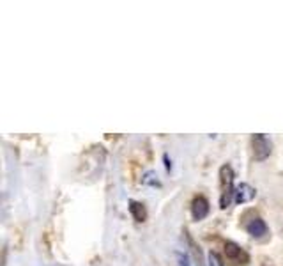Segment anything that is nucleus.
<instances>
[{
	"mask_svg": "<svg viewBox=\"0 0 283 266\" xmlns=\"http://www.w3.org/2000/svg\"><path fill=\"white\" fill-rule=\"evenodd\" d=\"M257 197V188H253L249 183H239L236 186V192H234V202L236 204H248Z\"/></svg>",
	"mask_w": 283,
	"mask_h": 266,
	"instance_id": "nucleus-5",
	"label": "nucleus"
},
{
	"mask_svg": "<svg viewBox=\"0 0 283 266\" xmlns=\"http://www.w3.org/2000/svg\"><path fill=\"white\" fill-rule=\"evenodd\" d=\"M251 149H253V160L255 162H266L273 153V142L267 135L255 133L251 137Z\"/></svg>",
	"mask_w": 283,
	"mask_h": 266,
	"instance_id": "nucleus-2",
	"label": "nucleus"
},
{
	"mask_svg": "<svg viewBox=\"0 0 283 266\" xmlns=\"http://www.w3.org/2000/svg\"><path fill=\"white\" fill-rule=\"evenodd\" d=\"M142 185L144 186H152V188H156V186H161V181H159L158 174H156V171H147L144 172V176H142Z\"/></svg>",
	"mask_w": 283,
	"mask_h": 266,
	"instance_id": "nucleus-8",
	"label": "nucleus"
},
{
	"mask_svg": "<svg viewBox=\"0 0 283 266\" xmlns=\"http://www.w3.org/2000/svg\"><path fill=\"white\" fill-rule=\"evenodd\" d=\"M209 211H211L209 201H207L204 196H196L195 199L191 201V216L195 222L204 220L207 215H209Z\"/></svg>",
	"mask_w": 283,
	"mask_h": 266,
	"instance_id": "nucleus-6",
	"label": "nucleus"
},
{
	"mask_svg": "<svg viewBox=\"0 0 283 266\" xmlns=\"http://www.w3.org/2000/svg\"><path fill=\"white\" fill-rule=\"evenodd\" d=\"M128 209H129V213H131L133 220H136L138 224H142V222H145V220H147V209H145V206L142 204V202L131 199V201H129Z\"/></svg>",
	"mask_w": 283,
	"mask_h": 266,
	"instance_id": "nucleus-7",
	"label": "nucleus"
},
{
	"mask_svg": "<svg viewBox=\"0 0 283 266\" xmlns=\"http://www.w3.org/2000/svg\"><path fill=\"white\" fill-rule=\"evenodd\" d=\"M225 257L229 263H232L236 266H246L249 263L248 252L241 245H237L236 241L225 243Z\"/></svg>",
	"mask_w": 283,
	"mask_h": 266,
	"instance_id": "nucleus-3",
	"label": "nucleus"
},
{
	"mask_svg": "<svg viewBox=\"0 0 283 266\" xmlns=\"http://www.w3.org/2000/svg\"><path fill=\"white\" fill-rule=\"evenodd\" d=\"M176 266H191V259L186 252H176Z\"/></svg>",
	"mask_w": 283,
	"mask_h": 266,
	"instance_id": "nucleus-10",
	"label": "nucleus"
},
{
	"mask_svg": "<svg viewBox=\"0 0 283 266\" xmlns=\"http://www.w3.org/2000/svg\"><path fill=\"white\" fill-rule=\"evenodd\" d=\"M207 266H225V263H223L221 256H219L216 250H211V252L207 254Z\"/></svg>",
	"mask_w": 283,
	"mask_h": 266,
	"instance_id": "nucleus-9",
	"label": "nucleus"
},
{
	"mask_svg": "<svg viewBox=\"0 0 283 266\" xmlns=\"http://www.w3.org/2000/svg\"><path fill=\"white\" fill-rule=\"evenodd\" d=\"M244 229H246V233L255 239L266 238V236L269 234V227H267L264 219H260L259 215H253L251 219L246 220V222H244Z\"/></svg>",
	"mask_w": 283,
	"mask_h": 266,
	"instance_id": "nucleus-4",
	"label": "nucleus"
},
{
	"mask_svg": "<svg viewBox=\"0 0 283 266\" xmlns=\"http://www.w3.org/2000/svg\"><path fill=\"white\" fill-rule=\"evenodd\" d=\"M163 158H165V167H166V171L170 172V171H172V162L168 160V155H165Z\"/></svg>",
	"mask_w": 283,
	"mask_h": 266,
	"instance_id": "nucleus-11",
	"label": "nucleus"
},
{
	"mask_svg": "<svg viewBox=\"0 0 283 266\" xmlns=\"http://www.w3.org/2000/svg\"><path fill=\"white\" fill-rule=\"evenodd\" d=\"M234 192H236V186H234V171L227 163V165H221V168H219V208L221 209L229 208L230 202L234 199Z\"/></svg>",
	"mask_w": 283,
	"mask_h": 266,
	"instance_id": "nucleus-1",
	"label": "nucleus"
}]
</instances>
